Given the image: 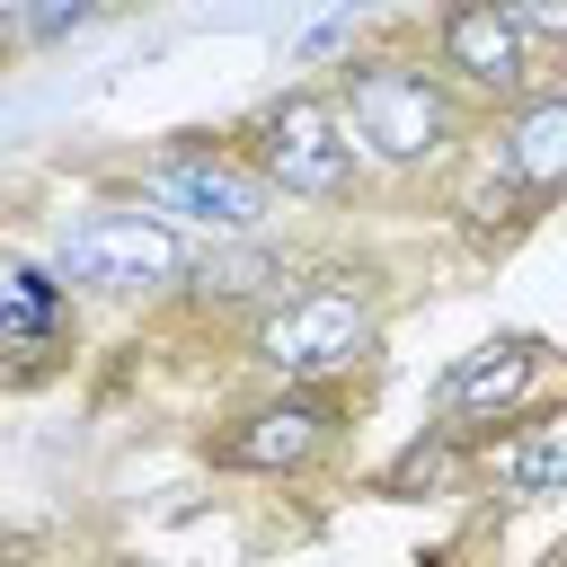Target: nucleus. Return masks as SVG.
I'll use <instances>...</instances> for the list:
<instances>
[{"instance_id":"obj_4","label":"nucleus","mask_w":567,"mask_h":567,"mask_svg":"<svg viewBox=\"0 0 567 567\" xmlns=\"http://www.w3.org/2000/svg\"><path fill=\"white\" fill-rule=\"evenodd\" d=\"M230 133H239V151L257 159V177L275 186V204H292V213H354L363 186H372V159L354 151L328 80H284V89H266Z\"/></svg>"},{"instance_id":"obj_15","label":"nucleus","mask_w":567,"mask_h":567,"mask_svg":"<svg viewBox=\"0 0 567 567\" xmlns=\"http://www.w3.org/2000/svg\"><path fill=\"white\" fill-rule=\"evenodd\" d=\"M505 9H514V27L532 35V53L558 71V62H567V0H505Z\"/></svg>"},{"instance_id":"obj_10","label":"nucleus","mask_w":567,"mask_h":567,"mask_svg":"<svg viewBox=\"0 0 567 567\" xmlns=\"http://www.w3.org/2000/svg\"><path fill=\"white\" fill-rule=\"evenodd\" d=\"M540 381H549V346L514 328V337H487V346H470V354L443 363V381H434V416L461 425L470 443H487L496 425H514V416L540 408Z\"/></svg>"},{"instance_id":"obj_1","label":"nucleus","mask_w":567,"mask_h":567,"mask_svg":"<svg viewBox=\"0 0 567 567\" xmlns=\"http://www.w3.org/2000/svg\"><path fill=\"white\" fill-rule=\"evenodd\" d=\"M328 97H337L354 151L372 159V177H399V186H443L487 133V115L434 71L425 27H381V35L346 44L328 62Z\"/></svg>"},{"instance_id":"obj_12","label":"nucleus","mask_w":567,"mask_h":567,"mask_svg":"<svg viewBox=\"0 0 567 567\" xmlns=\"http://www.w3.org/2000/svg\"><path fill=\"white\" fill-rule=\"evenodd\" d=\"M470 496H496V505H549V496H567V408H532V416L496 425L478 443Z\"/></svg>"},{"instance_id":"obj_9","label":"nucleus","mask_w":567,"mask_h":567,"mask_svg":"<svg viewBox=\"0 0 567 567\" xmlns=\"http://www.w3.org/2000/svg\"><path fill=\"white\" fill-rule=\"evenodd\" d=\"M292 275H301V248H284L275 230H257V239H195L168 310L195 319V328H230V337H239Z\"/></svg>"},{"instance_id":"obj_7","label":"nucleus","mask_w":567,"mask_h":567,"mask_svg":"<svg viewBox=\"0 0 567 567\" xmlns=\"http://www.w3.org/2000/svg\"><path fill=\"white\" fill-rule=\"evenodd\" d=\"M425 53L478 115H496V106H514L549 80V62L532 53V35L514 27L505 0H434L425 9Z\"/></svg>"},{"instance_id":"obj_2","label":"nucleus","mask_w":567,"mask_h":567,"mask_svg":"<svg viewBox=\"0 0 567 567\" xmlns=\"http://www.w3.org/2000/svg\"><path fill=\"white\" fill-rule=\"evenodd\" d=\"M390 337V275L372 257H301V275L230 337L248 381H354Z\"/></svg>"},{"instance_id":"obj_14","label":"nucleus","mask_w":567,"mask_h":567,"mask_svg":"<svg viewBox=\"0 0 567 567\" xmlns=\"http://www.w3.org/2000/svg\"><path fill=\"white\" fill-rule=\"evenodd\" d=\"M124 0H0V71L27 62V53H53L89 27H106Z\"/></svg>"},{"instance_id":"obj_3","label":"nucleus","mask_w":567,"mask_h":567,"mask_svg":"<svg viewBox=\"0 0 567 567\" xmlns=\"http://www.w3.org/2000/svg\"><path fill=\"white\" fill-rule=\"evenodd\" d=\"M354 434V399L346 381H248L230 408L204 416L195 452L221 478H319Z\"/></svg>"},{"instance_id":"obj_11","label":"nucleus","mask_w":567,"mask_h":567,"mask_svg":"<svg viewBox=\"0 0 567 567\" xmlns=\"http://www.w3.org/2000/svg\"><path fill=\"white\" fill-rule=\"evenodd\" d=\"M478 151L549 213V204H567V89L558 80H540L532 97H514V106H496L487 115V133H478Z\"/></svg>"},{"instance_id":"obj_8","label":"nucleus","mask_w":567,"mask_h":567,"mask_svg":"<svg viewBox=\"0 0 567 567\" xmlns=\"http://www.w3.org/2000/svg\"><path fill=\"white\" fill-rule=\"evenodd\" d=\"M80 354V292L53 275V257L0 239V390H35Z\"/></svg>"},{"instance_id":"obj_5","label":"nucleus","mask_w":567,"mask_h":567,"mask_svg":"<svg viewBox=\"0 0 567 567\" xmlns=\"http://www.w3.org/2000/svg\"><path fill=\"white\" fill-rule=\"evenodd\" d=\"M124 195L151 204L159 221H177L186 239H257L275 230V186L257 177V159L239 151V133H168L124 168Z\"/></svg>"},{"instance_id":"obj_6","label":"nucleus","mask_w":567,"mask_h":567,"mask_svg":"<svg viewBox=\"0 0 567 567\" xmlns=\"http://www.w3.org/2000/svg\"><path fill=\"white\" fill-rule=\"evenodd\" d=\"M44 257H53V275L80 301H168L177 275H186V257H195V239L177 221H159L151 204L115 195V204L62 213L53 239H44Z\"/></svg>"},{"instance_id":"obj_16","label":"nucleus","mask_w":567,"mask_h":567,"mask_svg":"<svg viewBox=\"0 0 567 567\" xmlns=\"http://www.w3.org/2000/svg\"><path fill=\"white\" fill-rule=\"evenodd\" d=\"M0 567H44V549H35V532H0Z\"/></svg>"},{"instance_id":"obj_13","label":"nucleus","mask_w":567,"mask_h":567,"mask_svg":"<svg viewBox=\"0 0 567 567\" xmlns=\"http://www.w3.org/2000/svg\"><path fill=\"white\" fill-rule=\"evenodd\" d=\"M470 478H478V443L461 434V425H425V434H408L390 461H381V496H470Z\"/></svg>"}]
</instances>
